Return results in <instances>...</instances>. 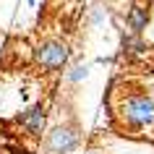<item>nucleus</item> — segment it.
I'll return each instance as SVG.
<instances>
[{"mask_svg": "<svg viewBox=\"0 0 154 154\" xmlns=\"http://www.w3.org/2000/svg\"><path fill=\"white\" fill-rule=\"evenodd\" d=\"M115 112L123 128H128L131 133H141L154 125V94L146 89L123 91Z\"/></svg>", "mask_w": 154, "mask_h": 154, "instance_id": "f257e3e1", "label": "nucleus"}, {"mask_svg": "<svg viewBox=\"0 0 154 154\" xmlns=\"http://www.w3.org/2000/svg\"><path fill=\"white\" fill-rule=\"evenodd\" d=\"M73 57V50L65 39H57V37H50V39L37 42L34 47V65L39 68L42 73H60L68 68Z\"/></svg>", "mask_w": 154, "mask_h": 154, "instance_id": "f03ea898", "label": "nucleus"}, {"mask_svg": "<svg viewBox=\"0 0 154 154\" xmlns=\"http://www.w3.org/2000/svg\"><path fill=\"white\" fill-rule=\"evenodd\" d=\"M79 146H81V131L76 123H60L55 128H50L42 141L45 154H71Z\"/></svg>", "mask_w": 154, "mask_h": 154, "instance_id": "7ed1b4c3", "label": "nucleus"}, {"mask_svg": "<svg viewBox=\"0 0 154 154\" xmlns=\"http://www.w3.org/2000/svg\"><path fill=\"white\" fill-rule=\"evenodd\" d=\"M47 105L37 102L16 115V125H21V131L29 133L32 138H42V133H47Z\"/></svg>", "mask_w": 154, "mask_h": 154, "instance_id": "20e7f679", "label": "nucleus"}, {"mask_svg": "<svg viewBox=\"0 0 154 154\" xmlns=\"http://www.w3.org/2000/svg\"><path fill=\"white\" fill-rule=\"evenodd\" d=\"M149 21H152L149 5H144V3H133L128 8V13H125V29H128L131 34H144L146 26H149Z\"/></svg>", "mask_w": 154, "mask_h": 154, "instance_id": "39448f33", "label": "nucleus"}, {"mask_svg": "<svg viewBox=\"0 0 154 154\" xmlns=\"http://www.w3.org/2000/svg\"><path fill=\"white\" fill-rule=\"evenodd\" d=\"M120 47H123V55L125 57H141V55H146V50H149L146 42H144V34H131V32L123 34Z\"/></svg>", "mask_w": 154, "mask_h": 154, "instance_id": "423d86ee", "label": "nucleus"}, {"mask_svg": "<svg viewBox=\"0 0 154 154\" xmlns=\"http://www.w3.org/2000/svg\"><path fill=\"white\" fill-rule=\"evenodd\" d=\"M86 76H89V65H86V63H76V65H71V71L65 73V79H68L71 84H81Z\"/></svg>", "mask_w": 154, "mask_h": 154, "instance_id": "0eeeda50", "label": "nucleus"}, {"mask_svg": "<svg viewBox=\"0 0 154 154\" xmlns=\"http://www.w3.org/2000/svg\"><path fill=\"white\" fill-rule=\"evenodd\" d=\"M26 3H29V5H32V8H34V5H37V0H26Z\"/></svg>", "mask_w": 154, "mask_h": 154, "instance_id": "6e6552de", "label": "nucleus"}]
</instances>
